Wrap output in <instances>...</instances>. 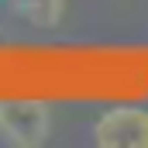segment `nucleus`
Returning <instances> with one entry per match:
<instances>
[{
	"label": "nucleus",
	"instance_id": "2",
	"mask_svg": "<svg viewBox=\"0 0 148 148\" xmlns=\"http://www.w3.org/2000/svg\"><path fill=\"white\" fill-rule=\"evenodd\" d=\"M93 141L100 148H148V110L145 107H110L97 117Z\"/></svg>",
	"mask_w": 148,
	"mask_h": 148
},
{
	"label": "nucleus",
	"instance_id": "3",
	"mask_svg": "<svg viewBox=\"0 0 148 148\" xmlns=\"http://www.w3.org/2000/svg\"><path fill=\"white\" fill-rule=\"evenodd\" d=\"M7 3L21 21L35 28H55L66 14V0H7Z\"/></svg>",
	"mask_w": 148,
	"mask_h": 148
},
{
	"label": "nucleus",
	"instance_id": "1",
	"mask_svg": "<svg viewBox=\"0 0 148 148\" xmlns=\"http://www.w3.org/2000/svg\"><path fill=\"white\" fill-rule=\"evenodd\" d=\"M52 134V110L35 97L0 100V138L14 148H38Z\"/></svg>",
	"mask_w": 148,
	"mask_h": 148
}]
</instances>
